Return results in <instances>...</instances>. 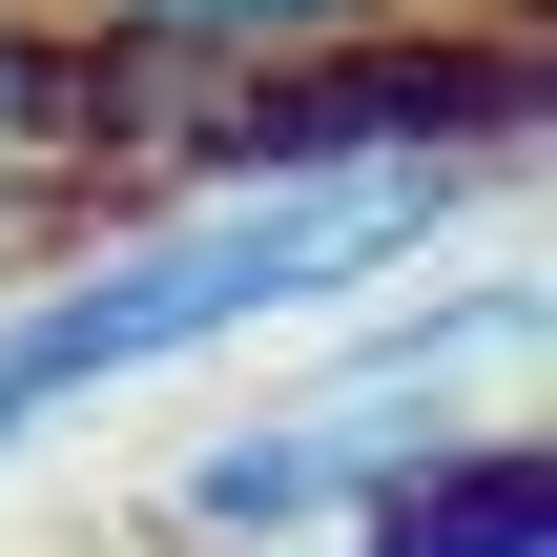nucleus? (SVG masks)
<instances>
[{
	"instance_id": "1",
	"label": "nucleus",
	"mask_w": 557,
	"mask_h": 557,
	"mask_svg": "<svg viewBox=\"0 0 557 557\" xmlns=\"http://www.w3.org/2000/svg\"><path fill=\"white\" fill-rule=\"evenodd\" d=\"M434 434H475V413H413V393H372V372H331V351H310V372H289V393H248L207 455H165V496H145V517H165V557H331L413 455H434Z\"/></svg>"
},
{
	"instance_id": "2",
	"label": "nucleus",
	"mask_w": 557,
	"mask_h": 557,
	"mask_svg": "<svg viewBox=\"0 0 557 557\" xmlns=\"http://www.w3.org/2000/svg\"><path fill=\"white\" fill-rule=\"evenodd\" d=\"M331 557H557V475H537L517 413H475V434H434V455H413Z\"/></svg>"
},
{
	"instance_id": "3",
	"label": "nucleus",
	"mask_w": 557,
	"mask_h": 557,
	"mask_svg": "<svg viewBox=\"0 0 557 557\" xmlns=\"http://www.w3.org/2000/svg\"><path fill=\"white\" fill-rule=\"evenodd\" d=\"M83 124H103V83L62 41V0H0V165H83Z\"/></svg>"
},
{
	"instance_id": "4",
	"label": "nucleus",
	"mask_w": 557,
	"mask_h": 557,
	"mask_svg": "<svg viewBox=\"0 0 557 557\" xmlns=\"http://www.w3.org/2000/svg\"><path fill=\"white\" fill-rule=\"evenodd\" d=\"M0 455H41V434H21V372H0Z\"/></svg>"
}]
</instances>
